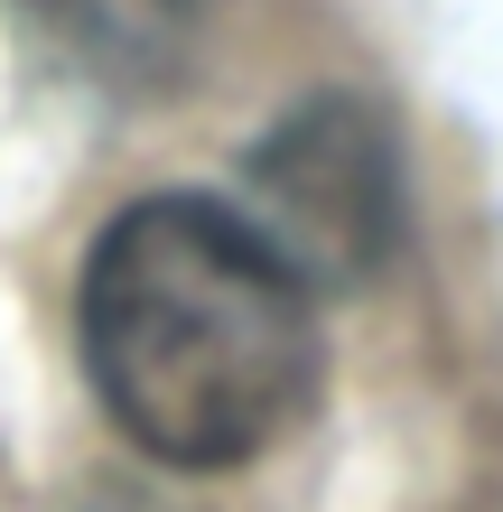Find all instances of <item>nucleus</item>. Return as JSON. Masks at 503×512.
Returning a JSON list of instances; mask_svg holds the SVG:
<instances>
[{
    "label": "nucleus",
    "instance_id": "nucleus-1",
    "mask_svg": "<svg viewBox=\"0 0 503 512\" xmlns=\"http://www.w3.org/2000/svg\"><path fill=\"white\" fill-rule=\"evenodd\" d=\"M84 373L140 457L224 475L317 401V289L243 205L150 196L84 261Z\"/></svg>",
    "mask_w": 503,
    "mask_h": 512
},
{
    "label": "nucleus",
    "instance_id": "nucleus-2",
    "mask_svg": "<svg viewBox=\"0 0 503 512\" xmlns=\"http://www.w3.org/2000/svg\"><path fill=\"white\" fill-rule=\"evenodd\" d=\"M252 224L289 252L308 289L373 270L392 243V140H382V122L354 112L345 94L280 122L271 149L252 159Z\"/></svg>",
    "mask_w": 503,
    "mask_h": 512
},
{
    "label": "nucleus",
    "instance_id": "nucleus-3",
    "mask_svg": "<svg viewBox=\"0 0 503 512\" xmlns=\"http://www.w3.org/2000/svg\"><path fill=\"white\" fill-rule=\"evenodd\" d=\"M47 10L66 19L94 56H122V66H140V56H159L168 38H187L196 0H47Z\"/></svg>",
    "mask_w": 503,
    "mask_h": 512
}]
</instances>
